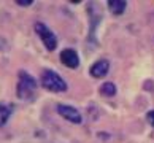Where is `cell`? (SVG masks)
Masks as SVG:
<instances>
[{
	"label": "cell",
	"mask_w": 154,
	"mask_h": 143,
	"mask_svg": "<svg viewBox=\"0 0 154 143\" xmlns=\"http://www.w3.org/2000/svg\"><path fill=\"white\" fill-rule=\"evenodd\" d=\"M37 91V81L33 79L32 75L27 72L21 70L18 73V86H16V94L21 100H30L35 95Z\"/></svg>",
	"instance_id": "obj_1"
},
{
	"label": "cell",
	"mask_w": 154,
	"mask_h": 143,
	"mask_svg": "<svg viewBox=\"0 0 154 143\" xmlns=\"http://www.w3.org/2000/svg\"><path fill=\"white\" fill-rule=\"evenodd\" d=\"M42 86L45 89L51 91V92H64V91H67V83L62 79V76L54 70H49V68H45L42 72Z\"/></svg>",
	"instance_id": "obj_2"
},
{
	"label": "cell",
	"mask_w": 154,
	"mask_h": 143,
	"mask_svg": "<svg viewBox=\"0 0 154 143\" xmlns=\"http://www.w3.org/2000/svg\"><path fill=\"white\" fill-rule=\"evenodd\" d=\"M33 29H35V32L38 33V37L42 38L45 48H46L48 51H54L56 46H57V38H56L54 32L51 30V29H48L43 22H35Z\"/></svg>",
	"instance_id": "obj_3"
},
{
	"label": "cell",
	"mask_w": 154,
	"mask_h": 143,
	"mask_svg": "<svg viewBox=\"0 0 154 143\" xmlns=\"http://www.w3.org/2000/svg\"><path fill=\"white\" fill-rule=\"evenodd\" d=\"M56 110H57V113H59L64 119H67V121H70V123H73V124H81V123H83V116H81V113H79L75 107L59 104Z\"/></svg>",
	"instance_id": "obj_4"
},
{
	"label": "cell",
	"mask_w": 154,
	"mask_h": 143,
	"mask_svg": "<svg viewBox=\"0 0 154 143\" xmlns=\"http://www.w3.org/2000/svg\"><path fill=\"white\" fill-rule=\"evenodd\" d=\"M60 62L68 68H78L79 65V56L75 49H64L60 53Z\"/></svg>",
	"instance_id": "obj_5"
},
{
	"label": "cell",
	"mask_w": 154,
	"mask_h": 143,
	"mask_svg": "<svg viewBox=\"0 0 154 143\" xmlns=\"http://www.w3.org/2000/svg\"><path fill=\"white\" fill-rule=\"evenodd\" d=\"M108 70H110V62L102 59V61H97L95 64H92V67H91V75L94 78H103V76H106Z\"/></svg>",
	"instance_id": "obj_6"
},
{
	"label": "cell",
	"mask_w": 154,
	"mask_h": 143,
	"mask_svg": "<svg viewBox=\"0 0 154 143\" xmlns=\"http://www.w3.org/2000/svg\"><path fill=\"white\" fill-rule=\"evenodd\" d=\"M14 111V107L7 102H0V127L8 123V119L11 116V113Z\"/></svg>",
	"instance_id": "obj_7"
},
{
	"label": "cell",
	"mask_w": 154,
	"mask_h": 143,
	"mask_svg": "<svg viewBox=\"0 0 154 143\" xmlns=\"http://www.w3.org/2000/svg\"><path fill=\"white\" fill-rule=\"evenodd\" d=\"M108 10L111 11L115 16H121L124 13L125 7H127V2L125 0H108Z\"/></svg>",
	"instance_id": "obj_8"
},
{
	"label": "cell",
	"mask_w": 154,
	"mask_h": 143,
	"mask_svg": "<svg viewBox=\"0 0 154 143\" xmlns=\"http://www.w3.org/2000/svg\"><path fill=\"white\" fill-rule=\"evenodd\" d=\"M100 92H102V95H105V97H113L116 94V86L113 83H103L100 86Z\"/></svg>",
	"instance_id": "obj_9"
},
{
	"label": "cell",
	"mask_w": 154,
	"mask_h": 143,
	"mask_svg": "<svg viewBox=\"0 0 154 143\" xmlns=\"http://www.w3.org/2000/svg\"><path fill=\"white\" fill-rule=\"evenodd\" d=\"M14 3L21 5V7H30V5L33 3V0H16Z\"/></svg>",
	"instance_id": "obj_10"
},
{
	"label": "cell",
	"mask_w": 154,
	"mask_h": 143,
	"mask_svg": "<svg viewBox=\"0 0 154 143\" xmlns=\"http://www.w3.org/2000/svg\"><path fill=\"white\" fill-rule=\"evenodd\" d=\"M146 119H148V123H149L152 127H154V110H151V111L146 113Z\"/></svg>",
	"instance_id": "obj_11"
}]
</instances>
